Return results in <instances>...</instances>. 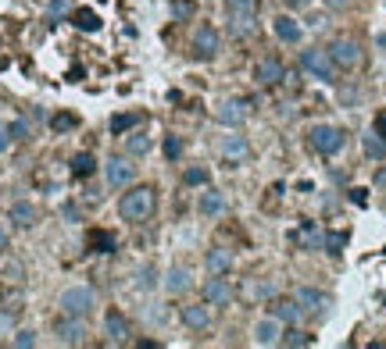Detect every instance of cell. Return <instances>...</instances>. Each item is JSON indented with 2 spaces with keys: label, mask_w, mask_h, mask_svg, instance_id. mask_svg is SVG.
<instances>
[{
  "label": "cell",
  "mask_w": 386,
  "mask_h": 349,
  "mask_svg": "<svg viewBox=\"0 0 386 349\" xmlns=\"http://www.w3.org/2000/svg\"><path fill=\"white\" fill-rule=\"evenodd\" d=\"M8 146H11V129L0 125V153H8Z\"/></svg>",
  "instance_id": "obj_43"
},
{
  "label": "cell",
  "mask_w": 386,
  "mask_h": 349,
  "mask_svg": "<svg viewBox=\"0 0 386 349\" xmlns=\"http://www.w3.org/2000/svg\"><path fill=\"white\" fill-rule=\"evenodd\" d=\"M207 178H211V171H207V168H186V175H183L186 185H207Z\"/></svg>",
  "instance_id": "obj_35"
},
{
  "label": "cell",
  "mask_w": 386,
  "mask_h": 349,
  "mask_svg": "<svg viewBox=\"0 0 386 349\" xmlns=\"http://www.w3.org/2000/svg\"><path fill=\"white\" fill-rule=\"evenodd\" d=\"M308 146L322 157H336L343 146H347V132L336 129V125H315L308 132Z\"/></svg>",
  "instance_id": "obj_2"
},
{
  "label": "cell",
  "mask_w": 386,
  "mask_h": 349,
  "mask_svg": "<svg viewBox=\"0 0 386 349\" xmlns=\"http://www.w3.org/2000/svg\"><path fill=\"white\" fill-rule=\"evenodd\" d=\"M165 157L168 161H179L183 157V139L179 136H165Z\"/></svg>",
  "instance_id": "obj_36"
},
{
  "label": "cell",
  "mask_w": 386,
  "mask_h": 349,
  "mask_svg": "<svg viewBox=\"0 0 386 349\" xmlns=\"http://www.w3.org/2000/svg\"><path fill=\"white\" fill-rule=\"evenodd\" d=\"M193 15H197L193 0H172V18L175 22H193Z\"/></svg>",
  "instance_id": "obj_28"
},
{
  "label": "cell",
  "mask_w": 386,
  "mask_h": 349,
  "mask_svg": "<svg viewBox=\"0 0 386 349\" xmlns=\"http://www.w3.org/2000/svg\"><path fill=\"white\" fill-rule=\"evenodd\" d=\"M8 129H11V139H29V121H25V118L11 121V125H8Z\"/></svg>",
  "instance_id": "obj_41"
},
{
  "label": "cell",
  "mask_w": 386,
  "mask_h": 349,
  "mask_svg": "<svg viewBox=\"0 0 386 349\" xmlns=\"http://www.w3.org/2000/svg\"><path fill=\"white\" fill-rule=\"evenodd\" d=\"M350 203H358V207H365V203H369V196H365V189H350Z\"/></svg>",
  "instance_id": "obj_45"
},
{
  "label": "cell",
  "mask_w": 386,
  "mask_h": 349,
  "mask_svg": "<svg viewBox=\"0 0 386 349\" xmlns=\"http://www.w3.org/2000/svg\"><path fill=\"white\" fill-rule=\"evenodd\" d=\"M254 79H258L261 86H279V82L286 79V72H283V61H279L276 54L261 57L258 65H254Z\"/></svg>",
  "instance_id": "obj_12"
},
{
  "label": "cell",
  "mask_w": 386,
  "mask_h": 349,
  "mask_svg": "<svg viewBox=\"0 0 386 349\" xmlns=\"http://www.w3.org/2000/svg\"><path fill=\"white\" fill-rule=\"evenodd\" d=\"M293 300L301 303V310H304V313H315V317H322L325 310L333 307V300L325 296L322 289H297V296H293Z\"/></svg>",
  "instance_id": "obj_13"
},
{
  "label": "cell",
  "mask_w": 386,
  "mask_h": 349,
  "mask_svg": "<svg viewBox=\"0 0 386 349\" xmlns=\"http://www.w3.org/2000/svg\"><path fill=\"white\" fill-rule=\"evenodd\" d=\"M154 207H158L154 185H133L129 193L118 200V214H122L126 221H147L154 214Z\"/></svg>",
  "instance_id": "obj_1"
},
{
  "label": "cell",
  "mask_w": 386,
  "mask_h": 349,
  "mask_svg": "<svg viewBox=\"0 0 386 349\" xmlns=\"http://www.w3.org/2000/svg\"><path fill=\"white\" fill-rule=\"evenodd\" d=\"M222 50V36H218V29L215 25H197V33L190 40V54L197 61H215Z\"/></svg>",
  "instance_id": "obj_5"
},
{
  "label": "cell",
  "mask_w": 386,
  "mask_h": 349,
  "mask_svg": "<svg viewBox=\"0 0 386 349\" xmlns=\"http://www.w3.org/2000/svg\"><path fill=\"white\" fill-rule=\"evenodd\" d=\"M72 22H75V29H82V33H97V29H101V18H97V11H90V8H79V11L72 15Z\"/></svg>",
  "instance_id": "obj_24"
},
{
  "label": "cell",
  "mask_w": 386,
  "mask_h": 349,
  "mask_svg": "<svg viewBox=\"0 0 386 349\" xmlns=\"http://www.w3.org/2000/svg\"><path fill=\"white\" fill-rule=\"evenodd\" d=\"M65 11H72V0H50V8H47V18H61Z\"/></svg>",
  "instance_id": "obj_39"
},
{
  "label": "cell",
  "mask_w": 386,
  "mask_h": 349,
  "mask_svg": "<svg viewBox=\"0 0 386 349\" xmlns=\"http://www.w3.org/2000/svg\"><path fill=\"white\" fill-rule=\"evenodd\" d=\"M154 281H158V271H154V267H140V271H136V285H140V289H154Z\"/></svg>",
  "instance_id": "obj_37"
},
{
  "label": "cell",
  "mask_w": 386,
  "mask_h": 349,
  "mask_svg": "<svg viewBox=\"0 0 386 349\" xmlns=\"http://www.w3.org/2000/svg\"><path fill=\"white\" fill-rule=\"evenodd\" d=\"M229 267H232V253L229 249H222V246L207 249V271H211V274H225Z\"/></svg>",
  "instance_id": "obj_22"
},
{
  "label": "cell",
  "mask_w": 386,
  "mask_h": 349,
  "mask_svg": "<svg viewBox=\"0 0 386 349\" xmlns=\"http://www.w3.org/2000/svg\"><path fill=\"white\" fill-rule=\"evenodd\" d=\"M354 4V0H325V8H329V11H347Z\"/></svg>",
  "instance_id": "obj_44"
},
{
  "label": "cell",
  "mask_w": 386,
  "mask_h": 349,
  "mask_svg": "<svg viewBox=\"0 0 386 349\" xmlns=\"http://www.w3.org/2000/svg\"><path fill=\"white\" fill-rule=\"evenodd\" d=\"M325 50H329V57H333V65L336 68H358L362 65V47L358 43H354V40H333V47H325Z\"/></svg>",
  "instance_id": "obj_6"
},
{
  "label": "cell",
  "mask_w": 386,
  "mask_h": 349,
  "mask_svg": "<svg viewBox=\"0 0 386 349\" xmlns=\"http://www.w3.org/2000/svg\"><path fill=\"white\" fill-rule=\"evenodd\" d=\"M283 4H286V8H293V11H301V8H308V4H311V0H283Z\"/></svg>",
  "instance_id": "obj_46"
},
{
  "label": "cell",
  "mask_w": 386,
  "mask_h": 349,
  "mask_svg": "<svg viewBox=\"0 0 386 349\" xmlns=\"http://www.w3.org/2000/svg\"><path fill=\"white\" fill-rule=\"evenodd\" d=\"M229 15H258V0H225Z\"/></svg>",
  "instance_id": "obj_32"
},
{
  "label": "cell",
  "mask_w": 386,
  "mask_h": 349,
  "mask_svg": "<svg viewBox=\"0 0 386 349\" xmlns=\"http://www.w3.org/2000/svg\"><path fill=\"white\" fill-rule=\"evenodd\" d=\"M232 296H236V293H232L229 278L215 274V278H207V281H204V303H207V307H229Z\"/></svg>",
  "instance_id": "obj_10"
},
{
  "label": "cell",
  "mask_w": 386,
  "mask_h": 349,
  "mask_svg": "<svg viewBox=\"0 0 386 349\" xmlns=\"http://www.w3.org/2000/svg\"><path fill=\"white\" fill-rule=\"evenodd\" d=\"M376 132L386 139V114H379V118H376Z\"/></svg>",
  "instance_id": "obj_47"
},
{
  "label": "cell",
  "mask_w": 386,
  "mask_h": 349,
  "mask_svg": "<svg viewBox=\"0 0 386 349\" xmlns=\"http://www.w3.org/2000/svg\"><path fill=\"white\" fill-rule=\"evenodd\" d=\"M104 175H107V185H111V189H126V185H133V178H136V164H129L126 157H111V161L104 164Z\"/></svg>",
  "instance_id": "obj_9"
},
{
  "label": "cell",
  "mask_w": 386,
  "mask_h": 349,
  "mask_svg": "<svg viewBox=\"0 0 386 349\" xmlns=\"http://www.w3.org/2000/svg\"><path fill=\"white\" fill-rule=\"evenodd\" d=\"M272 33H276L279 43H301L304 29H301V22H293L290 15H279V18L272 22Z\"/></svg>",
  "instance_id": "obj_17"
},
{
  "label": "cell",
  "mask_w": 386,
  "mask_h": 349,
  "mask_svg": "<svg viewBox=\"0 0 386 349\" xmlns=\"http://www.w3.org/2000/svg\"><path fill=\"white\" fill-rule=\"evenodd\" d=\"M376 185H379V189H386V168H379V171H376Z\"/></svg>",
  "instance_id": "obj_48"
},
{
  "label": "cell",
  "mask_w": 386,
  "mask_h": 349,
  "mask_svg": "<svg viewBox=\"0 0 386 349\" xmlns=\"http://www.w3.org/2000/svg\"><path fill=\"white\" fill-rule=\"evenodd\" d=\"M218 153H222V161L229 168H240L247 157H251V143H247V136H225L218 143Z\"/></svg>",
  "instance_id": "obj_8"
},
{
  "label": "cell",
  "mask_w": 386,
  "mask_h": 349,
  "mask_svg": "<svg viewBox=\"0 0 386 349\" xmlns=\"http://www.w3.org/2000/svg\"><path fill=\"white\" fill-rule=\"evenodd\" d=\"M75 125H79V118L68 114V111H61V114H54V118H50V129H54V132H72Z\"/></svg>",
  "instance_id": "obj_31"
},
{
  "label": "cell",
  "mask_w": 386,
  "mask_h": 349,
  "mask_svg": "<svg viewBox=\"0 0 386 349\" xmlns=\"http://www.w3.org/2000/svg\"><path fill=\"white\" fill-rule=\"evenodd\" d=\"M362 150L372 157V161H383V157H386V139L379 132H365L362 136Z\"/></svg>",
  "instance_id": "obj_23"
},
{
  "label": "cell",
  "mask_w": 386,
  "mask_h": 349,
  "mask_svg": "<svg viewBox=\"0 0 386 349\" xmlns=\"http://www.w3.org/2000/svg\"><path fill=\"white\" fill-rule=\"evenodd\" d=\"M200 214L204 217H222L225 214V196L218 193V189H207V193L200 196Z\"/></svg>",
  "instance_id": "obj_21"
},
{
  "label": "cell",
  "mask_w": 386,
  "mask_h": 349,
  "mask_svg": "<svg viewBox=\"0 0 386 349\" xmlns=\"http://www.w3.org/2000/svg\"><path fill=\"white\" fill-rule=\"evenodd\" d=\"M297 239H301V246H304V249H318V246H322V235L315 232V225H311V221H304V225H301Z\"/></svg>",
  "instance_id": "obj_30"
},
{
  "label": "cell",
  "mask_w": 386,
  "mask_h": 349,
  "mask_svg": "<svg viewBox=\"0 0 386 349\" xmlns=\"http://www.w3.org/2000/svg\"><path fill=\"white\" fill-rule=\"evenodd\" d=\"M311 342H315V339H311L308 332H297V325L283 335V346H293V349H297V346H311Z\"/></svg>",
  "instance_id": "obj_34"
},
{
  "label": "cell",
  "mask_w": 386,
  "mask_h": 349,
  "mask_svg": "<svg viewBox=\"0 0 386 349\" xmlns=\"http://www.w3.org/2000/svg\"><path fill=\"white\" fill-rule=\"evenodd\" d=\"M279 325H286V328H293V325H301V317H304V310H301V303L297 300H276L272 303V310H269Z\"/></svg>",
  "instance_id": "obj_14"
},
{
  "label": "cell",
  "mask_w": 386,
  "mask_h": 349,
  "mask_svg": "<svg viewBox=\"0 0 386 349\" xmlns=\"http://www.w3.org/2000/svg\"><path fill=\"white\" fill-rule=\"evenodd\" d=\"M8 217L15 221L18 228H33L40 214H36V207L29 203V200H18V203H11V214H8Z\"/></svg>",
  "instance_id": "obj_20"
},
{
  "label": "cell",
  "mask_w": 386,
  "mask_h": 349,
  "mask_svg": "<svg viewBox=\"0 0 386 349\" xmlns=\"http://www.w3.org/2000/svg\"><path fill=\"white\" fill-rule=\"evenodd\" d=\"M90 246H94L97 253H111V249H114V235H111V232H90Z\"/></svg>",
  "instance_id": "obj_33"
},
{
  "label": "cell",
  "mask_w": 386,
  "mask_h": 349,
  "mask_svg": "<svg viewBox=\"0 0 386 349\" xmlns=\"http://www.w3.org/2000/svg\"><path fill=\"white\" fill-rule=\"evenodd\" d=\"M94 307H97V296L90 285H72V289L61 293V313L68 317H90Z\"/></svg>",
  "instance_id": "obj_3"
},
{
  "label": "cell",
  "mask_w": 386,
  "mask_h": 349,
  "mask_svg": "<svg viewBox=\"0 0 386 349\" xmlns=\"http://www.w3.org/2000/svg\"><path fill=\"white\" fill-rule=\"evenodd\" d=\"M190 289V271L186 267H168V274H165V293L168 296H183Z\"/></svg>",
  "instance_id": "obj_19"
},
{
  "label": "cell",
  "mask_w": 386,
  "mask_h": 349,
  "mask_svg": "<svg viewBox=\"0 0 386 349\" xmlns=\"http://www.w3.org/2000/svg\"><path fill=\"white\" fill-rule=\"evenodd\" d=\"M94 168H97V161H94L90 153H79L75 161H72V175H75V178H90Z\"/></svg>",
  "instance_id": "obj_27"
},
{
  "label": "cell",
  "mask_w": 386,
  "mask_h": 349,
  "mask_svg": "<svg viewBox=\"0 0 386 349\" xmlns=\"http://www.w3.org/2000/svg\"><path fill=\"white\" fill-rule=\"evenodd\" d=\"M301 68H304L311 79H318V82H333V79H336L333 57H329V50H322V47H311V50L301 54Z\"/></svg>",
  "instance_id": "obj_4"
},
{
  "label": "cell",
  "mask_w": 386,
  "mask_h": 349,
  "mask_svg": "<svg viewBox=\"0 0 386 349\" xmlns=\"http://www.w3.org/2000/svg\"><path fill=\"white\" fill-rule=\"evenodd\" d=\"M126 153H129V157H143V153H151V139L140 136V132H133V136L126 139Z\"/></svg>",
  "instance_id": "obj_29"
},
{
  "label": "cell",
  "mask_w": 386,
  "mask_h": 349,
  "mask_svg": "<svg viewBox=\"0 0 386 349\" xmlns=\"http://www.w3.org/2000/svg\"><path fill=\"white\" fill-rule=\"evenodd\" d=\"M140 121H143V114H114V118H111V132H114V136H126V132L136 129Z\"/></svg>",
  "instance_id": "obj_25"
},
{
  "label": "cell",
  "mask_w": 386,
  "mask_h": 349,
  "mask_svg": "<svg viewBox=\"0 0 386 349\" xmlns=\"http://www.w3.org/2000/svg\"><path fill=\"white\" fill-rule=\"evenodd\" d=\"M11 332H15V313L0 310V335H11Z\"/></svg>",
  "instance_id": "obj_42"
},
{
  "label": "cell",
  "mask_w": 386,
  "mask_h": 349,
  "mask_svg": "<svg viewBox=\"0 0 386 349\" xmlns=\"http://www.w3.org/2000/svg\"><path fill=\"white\" fill-rule=\"evenodd\" d=\"M254 342H258V346H276V342H283V325L276 321L272 313L265 317V321L254 325Z\"/></svg>",
  "instance_id": "obj_15"
},
{
  "label": "cell",
  "mask_w": 386,
  "mask_h": 349,
  "mask_svg": "<svg viewBox=\"0 0 386 349\" xmlns=\"http://www.w3.org/2000/svg\"><path fill=\"white\" fill-rule=\"evenodd\" d=\"M104 335H107V342H111V346L129 342L133 325L126 321V313H122V310H107V313H104Z\"/></svg>",
  "instance_id": "obj_11"
},
{
  "label": "cell",
  "mask_w": 386,
  "mask_h": 349,
  "mask_svg": "<svg viewBox=\"0 0 386 349\" xmlns=\"http://www.w3.org/2000/svg\"><path fill=\"white\" fill-rule=\"evenodd\" d=\"M15 346H18V349H33V346H36V332H29V328L15 332Z\"/></svg>",
  "instance_id": "obj_40"
},
{
  "label": "cell",
  "mask_w": 386,
  "mask_h": 349,
  "mask_svg": "<svg viewBox=\"0 0 386 349\" xmlns=\"http://www.w3.org/2000/svg\"><path fill=\"white\" fill-rule=\"evenodd\" d=\"M247 114H251V100H244V97H232V100H225L222 107H218V125H225V129H240V125L247 121Z\"/></svg>",
  "instance_id": "obj_7"
},
{
  "label": "cell",
  "mask_w": 386,
  "mask_h": 349,
  "mask_svg": "<svg viewBox=\"0 0 386 349\" xmlns=\"http://www.w3.org/2000/svg\"><path fill=\"white\" fill-rule=\"evenodd\" d=\"M183 325L190 332H204L207 325H211V310H207V303L200 307H183Z\"/></svg>",
  "instance_id": "obj_18"
},
{
  "label": "cell",
  "mask_w": 386,
  "mask_h": 349,
  "mask_svg": "<svg viewBox=\"0 0 386 349\" xmlns=\"http://www.w3.org/2000/svg\"><path fill=\"white\" fill-rule=\"evenodd\" d=\"M82 335H86L82 317H68V313H65L61 321H57V339H61V346H79Z\"/></svg>",
  "instance_id": "obj_16"
},
{
  "label": "cell",
  "mask_w": 386,
  "mask_h": 349,
  "mask_svg": "<svg viewBox=\"0 0 386 349\" xmlns=\"http://www.w3.org/2000/svg\"><path fill=\"white\" fill-rule=\"evenodd\" d=\"M229 18H232V36H240V40H244V36H254V29H258V25H254V15H229Z\"/></svg>",
  "instance_id": "obj_26"
},
{
  "label": "cell",
  "mask_w": 386,
  "mask_h": 349,
  "mask_svg": "<svg viewBox=\"0 0 386 349\" xmlns=\"http://www.w3.org/2000/svg\"><path fill=\"white\" fill-rule=\"evenodd\" d=\"M0 249H8V232L0 228Z\"/></svg>",
  "instance_id": "obj_49"
},
{
  "label": "cell",
  "mask_w": 386,
  "mask_h": 349,
  "mask_svg": "<svg viewBox=\"0 0 386 349\" xmlns=\"http://www.w3.org/2000/svg\"><path fill=\"white\" fill-rule=\"evenodd\" d=\"M325 246H329V253H343V246H347V232H329V235H325Z\"/></svg>",
  "instance_id": "obj_38"
}]
</instances>
